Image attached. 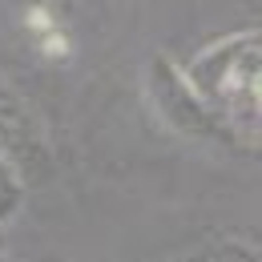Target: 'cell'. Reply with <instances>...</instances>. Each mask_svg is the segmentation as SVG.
<instances>
[{"mask_svg":"<svg viewBox=\"0 0 262 262\" xmlns=\"http://www.w3.org/2000/svg\"><path fill=\"white\" fill-rule=\"evenodd\" d=\"M194 93L234 133H246V141H258V29L234 33L202 49L190 65L182 69Z\"/></svg>","mask_w":262,"mask_h":262,"instance_id":"cell-1","label":"cell"},{"mask_svg":"<svg viewBox=\"0 0 262 262\" xmlns=\"http://www.w3.org/2000/svg\"><path fill=\"white\" fill-rule=\"evenodd\" d=\"M145 97L154 105V113L162 117L165 125L190 141H218V133H230L226 121L194 93V85L186 81L182 65H173L169 57H154L145 69Z\"/></svg>","mask_w":262,"mask_h":262,"instance_id":"cell-2","label":"cell"},{"mask_svg":"<svg viewBox=\"0 0 262 262\" xmlns=\"http://www.w3.org/2000/svg\"><path fill=\"white\" fill-rule=\"evenodd\" d=\"M0 158L8 162V169L20 182L33 178L36 169L45 165V158H49L40 121L8 85H0Z\"/></svg>","mask_w":262,"mask_h":262,"instance_id":"cell-3","label":"cell"}]
</instances>
